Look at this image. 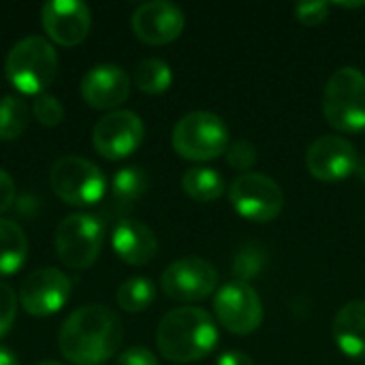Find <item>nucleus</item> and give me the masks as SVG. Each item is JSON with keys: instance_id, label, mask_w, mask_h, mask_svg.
<instances>
[{"instance_id": "nucleus-1", "label": "nucleus", "mask_w": 365, "mask_h": 365, "mask_svg": "<svg viewBox=\"0 0 365 365\" xmlns=\"http://www.w3.org/2000/svg\"><path fill=\"white\" fill-rule=\"evenodd\" d=\"M124 338L122 321L105 306H81L73 310L60 331L58 346L64 359L75 365H101L111 359Z\"/></svg>"}, {"instance_id": "nucleus-29", "label": "nucleus", "mask_w": 365, "mask_h": 365, "mask_svg": "<svg viewBox=\"0 0 365 365\" xmlns=\"http://www.w3.org/2000/svg\"><path fill=\"white\" fill-rule=\"evenodd\" d=\"M327 15H329V2L314 0V2H302L295 6V17L306 26H317L325 21Z\"/></svg>"}, {"instance_id": "nucleus-34", "label": "nucleus", "mask_w": 365, "mask_h": 365, "mask_svg": "<svg viewBox=\"0 0 365 365\" xmlns=\"http://www.w3.org/2000/svg\"><path fill=\"white\" fill-rule=\"evenodd\" d=\"M355 173L359 175V180L365 182V158H359V163H357V169H355Z\"/></svg>"}, {"instance_id": "nucleus-3", "label": "nucleus", "mask_w": 365, "mask_h": 365, "mask_svg": "<svg viewBox=\"0 0 365 365\" xmlns=\"http://www.w3.org/2000/svg\"><path fill=\"white\" fill-rule=\"evenodd\" d=\"M58 71V53L49 38L28 34L6 53L4 75L24 94H43Z\"/></svg>"}, {"instance_id": "nucleus-26", "label": "nucleus", "mask_w": 365, "mask_h": 365, "mask_svg": "<svg viewBox=\"0 0 365 365\" xmlns=\"http://www.w3.org/2000/svg\"><path fill=\"white\" fill-rule=\"evenodd\" d=\"M32 113H34V118L41 124L56 126L64 118V107H62V103H60L58 96H53L49 92H43V94H36V98L32 103Z\"/></svg>"}, {"instance_id": "nucleus-20", "label": "nucleus", "mask_w": 365, "mask_h": 365, "mask_svg": "<svg viewBox=\"0 0 365 365\" xmlns=\"http://www.w3.org/2000/svg\"><path fill=\"white\" fill-rule=\"evenodd\" d=\"M28 255V240L24 229L9 218H0V276L15 274Z\"/></svg>"}, {"instance_id": "nucleus-21", "label": "nucleus", "mask_w": 365, "mask_h": 365, "mask_svg": "<svg viewBox=\"0 0 365 365\" xmlns=\"http://www.w3.org/2000/svg\"><path fill=\"white\" fill-rule=\"evenodd\" d=\"M182 188L190 199L199 203H210L225 195L227 184L222 175L212 167H190L182 175Z\"/></svg>"}, {"instance_id": "nucleus-6", "label": "nucleus", "mask_w": 365, "mask_h": 365, "mask_svg": "<svg viewBox=\"0 0 365 365\" xmlns=\"http://www.w3.org/2000/svg\"><path fill=\"white\" fill-rule=\"evenodd\" d=\"M103 240L105 227L98 216L83 212L68 214L56 227V255L64 265L86 269L98 259Z\"/></svg>"}, {"instance_id": "nucleus-5", "label": "nucleus", "mask_w": 365, "mask_h": 365, "mask_svg": "<svg viewBox=\"0 0 365 365\" xmlns=\"http://www.w3.org/2000/svg\"><path fill=\"white\" fill-rule=\"evenodd\" d=\"M231 133L225 120L212 111H190L182 115L171 133V143L182 158L212 160L227 152Z\"/></svg>"}, {"instance_id": "nucleus-11", "label": "nucleus", "mask_w": 365, "mask_h": 365, "mask_svg": "<svg viewBox=\"0 0 365 365\" xmlns=\"http://www.w3.org/2000/svg\"><path fill=\"white\" fill-rule=\"evenodd\" d=\"M145 135L143 120L130 109H113L103 115L92 130V143L96 152L109 160L133 154Z\"/></svg>"}, {"instance_id": "nucleus-24", "label": "nucleus", "mask_w": 365, "mask_h": 365, "mask_svg": "<svg viewBox=\"0 0 365 365\" xmlns=\"http://www.w3.org/2000/svg\"><path fill=\"white\" fill-rule=\"evenodd\" d=\"M173 81L171 66L160 58H145L135 68V86L148 94L165 92Z\"/></svg>"}, {"instance_id": "nucleus-30", "label": "nucleus", "mask_w": 365, "mask_h": 365, "mask_svg": "<svg viewBox=\"0 0 365 365\" xmlns=\"http://www.w3.org/2000/svg\"><path fill=\"white\" fill-rule=\"evenodd\" d=\"M115 365H158V361L152 351L143 346H130L115 359Z\"/></svg>"}, {"instance_id": "nucleus-13", "label": "nucleus", "mask_w": 365, "mask_h": 365, "mask_svg": "<svg viewBox=\"0 0 365 365\" xmlns=\"http://www.w3.org/2000/svg\"><path fill=\"white\" fill-rule=\"evenodd\" d=\"M359 163L355 145L338 135H323L310 143L306 152V167L310 175L321 182H340L355 173Z\"/></svg>"}, {"instance_id": "nucleus-16", "label": "nucleus", "mask_w": 365, "mask_h": 365, "mask_svg": "<svg viewBox=\"0 0 365 365\" xmlns=\"http://www.w3.org/2000/svg\"><path fill=\"white\" fill-rule=\"evenodd\" d=\"M130 94L128 73L111 62L94 64L81 77V96L96 109H113Z\"/></svg>"}, {"instance_id": "nucleus-17", "label": "nucleus", "mask_w": 365, "mask_h": 365, "mask_svg": "<svg viewBox=\"0 0 365 365\" xmlns=\"http://www.w3.org/2000/svg\"><path fill=\"white\" fill-rule=\"evenodd\" d=\"M111 246L115 255L128 265H145L158 250L154 231L145 222L133 218H124L115 225L111 233Z\"/></svg>"}, {"instance_id": "nucleus-15", "label": "nucleus", "mask_w": 365, "mask_h": 365, "mask_svg": "<svg viewBox=\"0 0 365 365\" xmlns=\"http://www.w3.org/2000/svg\"><path fill=\"white\" fill-rule=\"evenodd\" d=\"M41 19L51 41L60 45H77L88 36L92 13L81 0H47Z\"/></svg>"}, {"instance_id": "nucleus-23", "label": "nucleus", "mask_w": 365, "mask_h": 365, "mask_svg": "<svg viewBox=\"0 0 365 365\" xmlns=\"http://www.w3.org/2000/svg\"><path fill=\"white\" fill-rule=\"evenodd\" d=\"M30 120V107L24 98L6 94L0 98V139L11 141L19 137Z\"/></svg>"}, {"instance_id": "nucleus-27", "label": "nucleus", "mask_w": 365, "mask_h": 365, "mask_svg": "<svg viewBox=\"0 0 365 365\" xmlns=\"http://www.w3.org/2000/svg\"><path fill=\"white\" fill-rule=\"evenodd\" d=\"M227 163L237 169V171H248L255 163H257V148L248 141V139H237V141H231L227 152Z\"/></svg>"}, {"instance_id": "nucleus-18", "label": "nucleus", "mask_w": 365, "mask_h": 365, "mask_svg": "<svg viewBox=\"0 0 365 365\" xmlns=\"http://www.w3.org/2000/svg\"><path fill=\"white\" fill-rule=\"evenodd\" d=\"M331 334L340 351L349 357H365V302L344 304L331 325Z\"/></svg>"}, {"instance_id": "nucleus-35", "label": "nucleus", "mask_w": 365, "mask_h": 365, "mask_svg": "<svg viewBox=\"0 0 365 365\" xmlns=\"http://www.w3.org/2000/svg\"><path fill=\"white\" fill-rule=\"evenodd\" d=\"M36 365H66V364H60V361H51V359H45V361H38Z\"/></svg>"}, {"instance_id": "nucleus-33", "label": "nucleus", "mask_w": 365, "mask_h": 365, "mask_svg": "<svg viewBox=\"0 0 365 365\" xmlns=\"http://www.w3.org/2000/svg\"><path fill=\"white\" fill-rule=\"evenodd\" d=\"M0 365H19L17 355L9 346H4V344H0Z\"/></svg>"}, {"instance_id": "nucleus-8", "label": "nucleus", "mask_w": 365, "mask_h": 365, "mask_svg": "<svg viewBox=\"0 0 365 365\" xmlns=\"http://www.w3.org/2000/svg\"><path fill=\"white\" fill-rule=\"evenodd\" d=\"M229 199L235 212L252 222H269L284 207L282 188L263 173H242L229 188Z\"/></svg>"}, {"instance_id": "nucleus-14", "label": "nucleus", "mask_w": 365, "mask_h": 365, "mask_svg": "<svg viewBox=\"0 0 365 365\" xmlns=\"http://www.w3.org/2000/svg\"><path fill=\"white\" fill-rule=\"evenodd\" d=\"M135 34L150 45H165L175 41L186 24L184 11L169 0H150L135 9L133 13Z\"/></svg>"}, {"instance_id": "nucleus-12", "label": "nucleus", "mask_w": 365, "mask_h": 365, "mask_svg": "<svg viewBox=\"0 0 365 365\" xmlns=\"http://www.w3.org/2000/svg\"><path fill=\"white\" fill-rule=\"evenodd\" d=\"M71 278L58 267H41L19 284V304L28 314L49 317L58 312L71 297Z\"/></svg>"}, {"instance_id": "nucleus-36", "label": "nucleus", "mask_w": 365, "mask_h": 365, "mask_svg": "<svg viewBox=\"0 0 365 365\" xmlns=\"http://www.w3.org/2000/svg\"><path fill=\"white\" fill-rule=\"evenodd\" d=\"M364 365H365V364H364Z\"/></svg>"}, {"instance_id": "nucleus-2", "label": "nucleus", "mask_w": 365, "mask_h": 365, "mask_svg": "<svg viewBox=\"0 0 365 365\" xmlns=\"http://www.w3.org/2000/svg\"><path fill=\"white\" fill-rule=\"evenodd\" d=\"M156 344L165 359L190 364L207 357L218 344V329L201 308H175L167 312L156 329Z\"/></svg>"}, {"instance_id": "nucleus-10", "label": "nucleus", "mask_w": 365, "mask_h": 365, "mask_svg": "<svg viewBox=\"0 0 365 365\" xmlns=\"http://www.w3.org/2000/svg\"><path fill=\"white\" fill-rule=\"evenodd\" d=\"M218 272L201 257H184L173 261L160 278L167 297L175 302H201L216 291Z\"/></svg>"}, {"instance_id": "nucleus-9", "label": "nucleus", "mask_w": 365, "mask_h": 365, "mask_svg": "<svg viewBox=\"0 0 365 365\" xmlns=\"http://www.w3.org/2000/svg\"><path fill=\"white\" fill-rule=\"evenodd\" d=\"M218 323L235 336H248L263 323V302L257 291L242 280L227 282L214 295Z\"/></svg>"}, {"instance_id": "nucleus-25", "label": "nucleus", "mask_w": 365, "mask_h": 365, "mask_svg": "<svg viewBox=\"0 0 365 365\" xmlns=\"http://www.w3.org/2000/svg\"><path fill=\"white\" fill-rule=\"evenodd\" d=\"M265 265V252L259 248V246H244L237 257H235V263H233V272L235 276L242 280V282H248L252 280L255 276H259L261 267Z\"/></svg>"}, {"instance_id": "nucleus-7", "label": "nucleus", "mask_w": 365, "mask_h": 365, "mask_svg": "<svg viewBox=\"0 0 365 365\" xmlns=\"http://www.w3.org/2000/svg\"><path fill=\"white\" fill-rule=\"evenodd\" d=\"M53 192L71 205H94L105 197L107 182L98 165L83 156H60L49 169Z\"/></svg>"}, {"instance_id": "nucleus-31", "label": "nucleus", "mask_w": 365, "mask_h": 365, "mask_svg": "<svg viewBox=\"0 0 365 365\" xmlns=\"http://www.w3.org/2000/svg\"><path fill=\"white\" fill-rule=\"evenodd\" d=\"M13 199H15V182L4 169H0V212L9 210Z\"/></svg>"}, {"instance_id": "nucleus-22", "label": "nucleus", "mask_w": 365, "mask_h": 365, "mask_svg": "<svg viewBox=\"0 0 365 365\" xmlns=\"http://www.w3.org/2000/svg\"><path fill=\"white\" fill-rule=\"evenodd\" d=\"M156 297V287L143 276H133L118 287V306L126 312H143L152 306Z\"/></svg>"}, {"instance_id": "nucleus-32", "label": "nucleus", "mask_w": 365, "mask_h": 365, "mask_svg": "<svg viewBox=\"0 0 365 365\" xmlns=\"http://www.w3.org/2000/svg\"><path fill=\"white\" fill-rule=\"evenodd\" d=\"M216 365H255V361H252L246 353L229 351V353L220 355V359H218V364Z\"/></svg>"}, {"instance_id": "nucleus-4", "label": "nucleus", "mask_w": 365, "mask_h": 365, "mask_svg": "<svg viewBox=\"0 0 365 365\" xmlns=\"http://www.w3.org/2000/svg\"><path fill=\"white\" fill-rule=\"evenodd\" d=\"M323 113L340 133L365 130V75L355 66L338 68L323 94Z\"/></svg>"}, {"instance_id": "nucleus-28", "label": "nucleus", "mask_w": 365, "mask_h": 365, "mask_svg": "<svg viewBox=\"0 0 365 365\" xmlns=\"http://www.w3.org/2000/svg\"><path fill=\"white\" fill-rule=\"evenodd\" d=\"M15 314H17V297H15V291L6 282H0V338L13 327Z\"/></svg>"}, {"instance_id": "nucleus-19", "label": "nucleus", "mask_w": 365, "mask_h": 365, "mask_svg": "<svg viewBox=\"0 0 365 365\" xmlns=\"http://www.w3.org/2000/svg\"><path fill=\"white\" fill-rule=\"evenodd\" d=\"M148 188V175L141 167H122L115 171L111 180V192H109V212L111 214H126L143 195Z\"/></svg>"}]
</instances>
